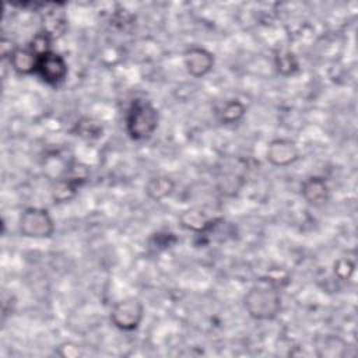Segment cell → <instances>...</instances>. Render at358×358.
<instances>
[{"instance_id": "obj_1", "label": "cell", "mask_w": 358, "mask_h": 358, "mask_svg": "<svg viewBox=\"0 0 358 358\" xmlns=\"http://www.w3.org/2000/svg\"><path fill=\"white\" fill-rule=\"evenodd\" d=\"M245 309L255 320H273L281 310L278 285L270 280H260L249 288L243 298Z\"/></svg>"}, {"instance_id": "obj_2", "label": "cell", "mask_w": 358, "mask_h": 358, "mask_svg": "<svg viewBox=\"0 0 358 358\" xmlns=\"http://www.w3.org/2000/svg\"><path fill=\"white\" fill-rule=\"evenodd\" d=\"M158 109L145 99L131 101L126 113V131L134 141H141L154 134L158 127Z\"/></svg>"}, {"instance_id": "obj_3", "label": "cell", "mask_w": 358, "mask_h": 358, "mask_svg": "<svg viewBox=\"0 0 358 358\" xmlns=\"http://www.w3.org/2000/svg\"><path fill=\"white\" fill-rule=\"evenodd\" d=\"M18 228L25 238L45 239L55 234V221L46 208L28 207L20 217Z\"/></svg>"}, {"instance_id": "obj_4", "label": "cell", "mask_w": 358, "mask_h": 358, "mask_svg": "<svg viewBox=\"0 0 358 358\" xmlns=\"http://www.w3.org/2000/svg\"><path fill=\"white\" fill-rule=\"evenodd\" d=\"M144 312V305L140 299L124 298L110 309V322L122 331H133L141 324Z\"/></svg>"}, {"instance_id": "obj_5", "label": "cell", "mask_w": 358, "mask_h": 358, "mask_svg": "<svg viewBox=\"0 0 358 358\" xmlns=\"http://www.w3.org/2000/svg\"><path fill=\"white\" fill-rule=\"evenodd\" d=\"M46 84L52 87H59L67 78V62L66 59L56 52H48L38 57L36 71H35Z\"/></svg>"}, {"instance_id": "obj_6", "label": "cell", "mask_w": 358, "mask_h": 358, "mask_svg": "<svg viewBox=\"0 0 358 358\" xmlns=\"http://www.w3.org/2000/svg\"><path fill=\"white\" fill-rule=\"evenodd\" d=\"M88 171L85 166L71 164L70 169L57 179L55 187H53V199L57 203L70 200L77 190L87 182Z\"/></svg>"}, {"instance_id": "obj_7", "label": "cell", "mask_w": 358, "mask_h": 358, "mask_svg": "<svg viewBox=\"0 0 358 358\" xmlns=\"http://www.w3.org/2000/svg\"><path fill=\"white\" fill-rule=\"evenodd\" d=\"M298 145L288 138H275L268 143L266 158L277 168H285L295 164L299 159Z\"/></svg>"}, {"instance_id": "obj_8", "label": "cell", "mask_w": 358, "mask_h": 358, "mask_svg": "<svg viewBox=\"0 0 358 358\" xmlns=\"http://www.w3.org/2000/svg\"><path fill=\"white\" fill-rule=\"evenodd\" d=\"M64 3H48L43 4L41 13L42 32L48 34L52 39L62 36L67 29V17L64 13Z\"/></svg>"}, {"instance_id": "obj_9", "label": "cell", "mask_w": 358, "mask_h": 358, "mask_svg": "<svg viewBox=\"0 0 358 358\" xmlns=\"http://www.w3.org/2000/svg\"><path fill=\"white\" fill-rule=\"evenodd\" d=\"M183 64L192 77L200 78L213 70L214 55L201 46H192L183 53Z\"/></svg>"}, {"instance_id": "obj_10", "label": "cell", "mask_w": 358, "mask_h": 358, "mask_svg": "<svg viewBox=\"0 0 358 358\" xmlns=\"http://www.w3.org/2000/svg\"><path fill=\"white\" fill-rule=\"evenodd\" d=\"M180 225L186 229L197 232L200 235H206L213 231L220 222H222L221 217H210L201 208H190L180 214Z\"/></svg>"}, {"instance_id": "obj_11", "label": "cell", "mask_w": 358, "mask_h": 358, "mask_svg": "<svg viewBox=\"0 0 358 358\" xmlns=\"http://www.w3.org/2000/svg\"><path fill=\"white\" fill-rule=\"evenodd\" d=\"M301 194L308 204L317 207L329 201L330 187L324 178L309 176L301 185Z\"/></svg>"}, {"instance_id": "obj_12", "label": "cell", "mask_w": 358, "mask_h": 358, "mask_svg": "<svg viewBox=\"0 0 358 358\" xmlns=\"http://www.w3.org/2000/svg\"><path fill=\"white\" fill-rule=\"evenodd\" d=\"M315 350L319 357L324 358H340L347 352V344L337 336L326 334L315 340Z\"/></svg>"}, {"instance_id": "obj_13", "label": "cell", "mask_w": 358, "mask_h": 358, "mask_svg": "<svg viewBox=\"0 0 358 358\" xmlns=\"http://www.w3.org/2000/svg\"><path fill=\"white\" fill-rule=\"evenodd\" d=\"M175 189V182L172 178L165 176V175H158L152 176L147 180L144 190L148 199L154 201H161L172 194Z\"/></svg>"}, {"instance_id": "obj_14", "label": "cell", "mask_w": 358, "mask_h": 358, "mask_svg": "<svg viewBox=\"0 0 358 358\" xmlns=\"http://www.w3.org/2000/svg\"><path fill=\"white\" fill-rule=\"evenodd\" d=\"M10 64L18 74H32L36 71L38 56L28 46L17 48L10 57Z\"/></svg>"}, {"instance_id": "obj_15", "label": "cell", "mask_w": 358, "mask_h": 358, "mask_svg": "<svg viewBox=\"0 0 358 358\" xmlns=\"http://www.w3.org/2000/svg\"><path fill=\"white\" fill-rule=\"evenodd\" d=\"M246 113V106L239 99H229L217 110V117L222 124H234L239 122Z\"/></svg>"}, {"instance_id": "obj_16", "label": "cell", "mask_w": 358, "mask_h": 358, "mask_svg": "<svg viewBox=\"0 0 358 358\" xmlns=\"http://www.w3.org/2000/svg\"><path fill=\"white\" fill-rule=\"evenodd\" d=\"M274 63L277 71L282 76H292L299 69V62L291 50H280L274 57Z\"/></svg>"}, {"instance_id": "obj_17", "label": "cell", "mask_w": 358, "mask_h": 358, "mask_svg": "<svg viewBox=\"0 0 358 358\" xmlns=\"http://www.w3.org/2000/svg\"><path fill=\"white\" fill-rule=\"evenodd\" d=\"M52 42H53V39L48 34L39 31L32 38V41L29 42L28 48L39 57V56H42V55H45L48 52H52Z\"/></svg>"}, {"instance_id": "obj_18", "label": "cell", "mask_w": 358, "mask_h": 358, "mask_svg": "<svg viewBox=\"0 0 358 358\" xmlns=\"http://www.w3.org/2000/svg\"><path fill=\"white\" fill-rule=\"evenodd\" d=\"M354 268H355V264L352 262H350L348 259H340L334 264V274L340 280H348L352 275Z\"/></svg>"}, {"instance_id": "obj_19", "label": "cell", "mask_w": 358, "mask_h": 358, "mask_svg": "<svg viewBox=\"0 0 358 358\" xmlns=\"http://www.w3.org/2000/svg\"><path fill=\"white\" fill-rule=\"evenodd\" d=\"M154 239V243L152 246H157V249H166V248H171L176 241L178 238L175 236V234L172 232H158L152 236Z\"/></svg>"}, {"instance_id": "obj_20", "label": "cell", "mask_w": 358, "mask_h": 358, "mask_svg": "<svg viewBox=\"0 0 358 358\" xmlns=\"http://www.w3.org/2000/svg\"><path fill=\"white\" fill-rule=\"evenodd\" d=\"M17 48H18V46H15V45L11 42V39H6V38L1 39V55H3L4 59L8 57V60H10L11 55L14 53V50H15Z\"/></svg>"}]
</instances>
